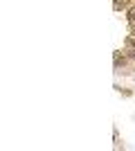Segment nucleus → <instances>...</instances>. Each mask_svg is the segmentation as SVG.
Instances as JSON below:
<instances>
[{"label": "nucleus", "instance_id": "nucleus-1", "mask_svg": "<svg viewBox=\"0 0 135 151\" xmlns=\"http://www.w3.org/2000/svg\"><path fill=\"white\" fill-rule=\"evenodd\" d=\"M126 18H129V23H133V25H135V7H131V9H129Z\"/></svg>", "mask_w": 135, "mask_h": 151}, {"label": "nucleus", "instance_id": "nucleus-2", "mask_svg": "<svg viewBox=\"0 0 135 151\" xmlns=\"http://www.w3.org/2000/svg\"><path fill=\"white\" fill-rule=\"evenodd\" d=\"M129 5V0H115V9H119V7H126Z\"/></svg>", "mask_w": 135, "mask_h": 151}, {"label": "nucleus", "instance_id": "nucleus-4", "mask_svg": "<svg viewBox=\"0 0 135 151\" xmlns=\"http://www.w3.org/2000/svg\"><path fill=\"white\" fill-rule=\"evenodd\" d=\"M131 34H133V36H135V27H133V32H131Z\"/></svg>", "mask_w": 135, "mask_h": 151}, {"label": "nucleus", "instance_id": "nucleus-3", "mask_svg": "<svg viewBox=\"0 0 135 151\" xmlns=\"http://www.w3.org/2000/svg\"><path fill=\"white\" fill-rule=\"evenodd\" d=\"M126 45H129V47H135V36H133V34L126 38Z\"/></svg>", "mask_w": 135, "mask_h": 151}]
</instances>
